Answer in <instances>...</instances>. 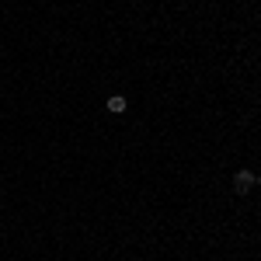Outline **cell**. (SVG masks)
<instances>
[{
    "label": "cell",
    "mask_w": 261,
    "mask_h": 261,
    "mask_svg": "<svg viewBox=\"0 0 261 261\" xmlns=\"http://www.w3.org/2000/svg\"><path fill=\"white\" fill-rule=\"evenodd\" d=\"M105 108H108V112H112V115H122V112H125V108H129V101L122 98V94H112V98L105 101Z\"/></svg>",
    "instance_id": "2"
},
{
    "label": "cell",
    "mask_w": 261,
    "mask_h": 261,
    "mask_svg": "<svg viewBox=\"0 0 261 261\" xmlns=\"http://www.w3.org/2000/svg\"><path fill=\"white\" fill-rule=\"evenodd\" d=\"M254 185H258V174H254V171H247V167H244V171H237V178H233V188H237V195H247Z\"/></svg>",
    "instance_id": "1"
}]
</instances>
